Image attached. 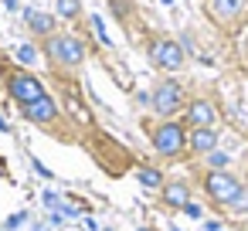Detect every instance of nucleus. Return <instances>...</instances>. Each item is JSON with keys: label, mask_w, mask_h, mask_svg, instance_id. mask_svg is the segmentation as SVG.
Listing matches in <instances>:
<instances>
[{"label": "nucleus", "mask_w": 248, "mask_h": 231, "mask_svg": "<svg viewBox=\"0 0 248 231\" xmlns=\"http://www.w3.org/2000/svg\"><path fill=\"white\" fill-rule=\"evenodd\" d=\"M217 119H221V112L211 99H190L184 106V126L187 129H214Z\"/></svg>", "instance_id": "6e6552de"}, {"label": "nucleus", "mask_w": 248, "mask_h": 231, "mask_svg": "<svg viewBox=\"0 0 248 231\" xmlns=\"http://www.w3.org/2000/svg\"><path fill=\"white\" fill-rule=\"evenodd\" d=\"M150 106H153V112L160 119H170L187 106V92H184V85L177 78H160L153 85V92H150Z\"/></svg>", "instance_id": "39448f33"}, {"label": "nucleus", "mask_w": 248, "mask_h": 231, "mask_svg": "<svg viewBox=\"0 0 248 231\" xmlns=\"http://www.w3.org/2000/svg\"><path fill=\"white\" fill-rule=\"evenodd\" d=\"M55 7H58L62 21H78L82 17V0H55Z\"/></svg>", "instance_id": "4468645a"}, {"label": "nucleus", "mask_w": 248, "mask_h": 231, "mask_svg": "<svg viewBox=\"0 0 248 231\" xmlns=\"http://www.w3.org/2000/svg\"><path fill=\"white\" fill-rule=\"evenodd\" d=\"M41 51L51 62V68H82L85 58H89L85 41L75 38V34H51V38L41 41Z\"/></svg>", "instance_id": "f257e3e1"}, {"label": "nucleus", "mask_w": 248, "mask_h": 231, "mask_svg": "<svg viewBox=\"0 0 248 231\" xmlns=\"http://www.w3.org/2000/svg\"><path fill=\"white\" fill-rule=\"evenodd\" d=\"M201 187H204V194H207V200L214 204V207H228L245 187H241V180L234 177V173H228V170H204L201 173Z\"/></svg>", "instance_id": "7ed1b4c3"}, {"label": "nucleus", "mask_w": 248, "mask_h": 231, "mask_svg": "<svg viewBox=\"0 0 248 231\" xmlns=\"http://www.w3.org/2000/svg\"><path fill=\"white\" fill-rule=\"evenodd\" d=\"M207 160H211V170H224V167H228V156H224V153H217V150H214V153H207Z\"/></svg>", "instance_id": "dca6fc26"}, {"label": "nucleus", "mask_w": 248, "mask_h": 231, "mask_svg": "<svg viewBox=\"0 0 248 231\" xmlns=\"http://www.w3.org/2000/svg\"><path fill=\"white\" fill-rule=\"evenodd\" d=\"M21 116H24L28 123H34V126H45V129H51V126L62 119V109H58V102H55L51 95H41L38 102L24 106V109H21Z\"/></svg>", "instance_id": "1a4fd4ad"}, {"label": "nucleus", "mask_w": 248, "mask_h": 231, "mask_svg": "<svg viewBox=\"0 0 248 231\" xmlns=\"http://www.w3.org/2000/svg\"><path fill=\"white\" fill-rule=\"evenodd\" d=\"M190 197H194V190H190L187 180H167V184L160 187V200H163V207H170V211H184V207L190 204Z\"/></svg>", "instance_id": "9d476101"}, {"label": "nucleus", "mask_w": 248, "mask_h": 231, "mask_svg": "<svg viewBox=\"0 0 248 231\" xmlns=\"http://www.w3.org/2000/svg\"><path fill=\"white\" fill-rule=\"evenodd\" d=\"M184 214H190V217H201V204H194V200H190V204L184 207Z\"/></svg>", "instance_id": "a211bd4d"}, {"label": "nucleus", "mask_w": 248, "mask_h": 231, "mask_svg": "<svg viewBox=\"0 0 248 231\" xmlns=\"http://www.w3.org/2000/svg\"><path fill=\"white\" fill-rule=\"evenodd\" d=\"M207 17L217 28H238L248 17V0H207Z\"/></svg>", "instance_id": "0eeeda50"}, {"label": "nucleus", "mask_w": 248, "mask_h": 231, "mask_svg": "<svg viewBox=\"0 0 248 231\" xmlns=\"http://www.w3.org/2000/svg\"><path fill=\"white\" fill-rule=\"evenodd\" d=\"M17 58H21V62H34V48H28V45L17 48Z\"/></svg>", "instance_id": "f3484780"}, {"label": "nucleus", "mask_w": 248, "mask_h": 231, "mask_svg": "<svg viewBox=\"0 0 248 231\" xmlns=\"http://www.w3.org/2000/svg\"><path fill=\"white\" fill-rule=\"evenodd\" d=\"M150 143L156 150V156L163 160H180L187 153V126L177 123V119H160L153 129H150Z\"/></svg>", "instance_id": "f03ea898"}, {"label": "nucleus", "mask_w": 248, "mask_h": 231, "mask_svg": "<svg viewBox=\"0 0 248 231\" xmlns=\"http://www.w3.org/2000/svg\"><path fill=\"white\" fill-rule=\"evenodd\" d=\"M224 211H231V214H248V190H241V194H238Z\"/></svg>", "instance_id": "2eb2a0df"}, {"label": "nucleus", "mask_w": 248, "mask_h": 231, "mask_svg": "<svg viewBox=\"0 0 248 231\" xmlns=\"http://www.w3.org/2000/svg\"><path fill=\"white\" fill-rule=\"evenodd\" d=\"M217 143H221L217 129H187V153H194V156H207V153H214Z\"/></svg>", "instance_id": "f8f14e48"}, {"label": "nucleus", "mask_w": 248, "mask_h": 231, "mask_svg": "<svg viewBox=\"0 0 248 231\" xmlns=\"http://www.w3.org/2000/svg\"><path fill=\"white\" fill-rule=\"evenodd\" d=\"M146 58L160 68V72H180L184 68V48L167 38V34H153L146 38Z\"/></svg>", "instance_id": "423d86ee"}, {"label": "nucleus", "mask_w": 248, "mask_h": 231, "mask_svg": "<svg viewBox=\"0 0 248 231\" xmlns=\"http://www.w3.org/2000/svg\"><path fill=\"white\" fill-rule=\"evenodd\" d=\"M136 180H140L143 187H150V190H160V187L167 184L163 170H156V167H150V163H140V167H136Z\"/></svg>", "instance_id": "ddd939ff"}, {"label": "nucleus", "mask_w": 248, "mask_h": 231, "mask_svg": "<svg viewBox=\"0 0 248 231\" xmlns=\"http://www.w3.org/2000/svg\"><path fill=\"white\" fill-rule=\"evenodd\" d=\"M140 231H153V228H140Z\"/></svg>", "instance_id": "6ab92c4d"}, {"label": "nucleus", "mask_w": 248, "mask_h": 231, "mask_svg": "<svg viewBox=\"0 0 248 231\" xmlns=\"http://www.w3.org/2000/svg\"><path fill=\"white\" fill-rule=\"evenodd\" d=\"M24 24H28V31L34 34V38H51V34H58V14H45V11H34V7H28L24 11Z\"/></svg>", "instance_id": "9b49d317"}, {"label": "nucleus", "mask_w": 248, "mask_h": 231, "mask_svg": "<svg viewBox=\"0 0 248 231\" xmlns=\"http://www.w3.org/2000/svg\"><path fill=\"white\" fill-rule=\"evenodd\" d=\"M4 85H7V95H11L21 109H24V106H31V102H38L41 95H48V92H45V85H41V78H38V75H31L28 68H7Z\"/></svg>", "instance_id": "20e7f679"}]
</instances>
